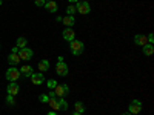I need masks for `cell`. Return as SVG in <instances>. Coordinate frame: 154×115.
<instances>
[{"label": "cell", "mask_w": 154, "mask_h": 115, "mask_svg": "<svg viewBox=\"0 0 154 115\" xmlns=\"http://www.w3.org/2000/svg\"><path fill=\"white\" fill-rule=\"evenodd\" d=\"M69 51H71V54H74V55L83 54V51H85L83 42H80V40H72V42H69Z\"/></svg>", "instance_id": "6da1fadb"}, {"label": "cell", "mask_w": 154, "mask_h": 115, "mask_svg": "<svg viewBox=\"0 0 154 115\" xmlns=\"http://www.w3.org/2000/svg\"><path fill=\"white\" fill-rule=\"evenodd\" d=\"M20 69H17L16 66H11V68H8V71H6V74H5V77H6V80L8 81H17L19 78H20Z\"/></svg>", "instance_id": "7a4b0ae2"}, {"label": "cell", "mask_w": 154, "mask_h": 115, "mask_svg": "<svg viewBox=\"0 0 154 115\" xmlns=\"http://www.w3.org/2000/svg\"><path fill=\"white\" fill-rule=\"evenodd\" d=\"M75 9H77V12H80L82 16H86V14L91 12V6H89V3L83 2V0H79V2L75 3Z\"/></svg>", "instance_id": "3957f363"}, {"label": "cell", "mask_w": 154, "mask_h": 115, "mask_svg": "<svg viewBox=\"0 0 154 115\" xmlns=\"http://www.w3.org/2000/svg\"><path fill=\"white\" fill-rule=\"evenodd\" d=\"M54 94H56V97H59V98H63V97L69 95V86H68V84H57V86L54 87Z\"/></svg>", "instance_id": "277c9868"}, {"label": "cell", "mask_w": 154, "mask_h": 115, "mask_svg": "<svg viewBox=\"0 0 154 115\" xmlns=\"http://www.w3.org/2000/svg\"><path fill=\"white\" fill-rule=\"evenodd\" d=\"M142 101H139V100H133L131 103H130V106H128V112L130 114H133V115H137L140 111H142Z\"/></svg>", "instance_id": "5b68a950"}, {"label": "cell", "mask_w": 154, "mask_h": 115, "mask_svg": "<svg viewBox=\"0 0 154 115\" xmlns=\"http://www.w3.org/2000/svg\"><path fill=\"white\" fill-rule=\"evenodd\" d=\"M19 58L20 60H25V61H28V60H31L32 58V55H34V52H32V49H29V48H22V49H19Z\"/></svg>", "instance_id": "8992f818"}, {"label": "cell", "mask_w": 154, "mask_h": 115, "mask_svg": "<svg viewBox=\"0 0 154 115\" xmlns=\"http://www.w3.org/2000/svg\"><path fill=\"white\" fill-rule=\"evenodd\" d=\"M56 72H57V75H60V77H66V75H68V65H66L65 61H57Z\"/></svg>", "instance_id": "52a82bcc"}, {"label": "cell", "mask_w": 154, "mask_h": 115, "mask_svg": "<svg viewBox=\"0 0 154 115\" xmlns=\"http://www.w3.org/2000/svg\"><path fill=\"white\" fill-rule=\"evenodd\" d=\"M6 91H8V94L9 95H17L19 94V91H20V86H19V83L17 81H9V84H8V87H6Z\"/></svg>", "instance_id": "ba28073f"}, {"label": "cell", "mask_w": 154, "mask_h": 115, "mask_svg": "<svg viewBox=\"0 0 154 115\" xmlns=\"http://www.w3.org/2000/svg\"><path fill=\"white\" fill-rule=\"evenodd\" d=\"M29 78H31V81L34 83V84H42V83H45V75L42 74V72H35V74H32L31 77H29Z\"/></svg>", "instance_id": "9c48e42d"}, {"label": "cell", "mask_w": 154, "mask_h": 115, "mask_svg": "<svg viewBox=\"0 0 154 115\" xmlns=\"http://www.w3.org/2000/svg\"><path fill=\"white\" fill-rule=\"evenodd\" d=\"M62 35H63V38H65L66 42H72V40H75V32L72 31V28H66L65 31L62 32Z\"/></svg>", "instance_id": "30bf717a"}, {"label": "cell", "mask_w": 154, "mask_h": 115, "mask_svg": "<svg viewBox=\"0 0 154 115\" xmlns=\"http://www.w3.org/2000/svg\"><path fill=\"white\" fill-rule=\"evenodd\" d=\"M45 8L48 9V12H57L59 5H57V2H54V0H46Z\"/></svg>", "instance_id": "8fae6325"}, {"label": "cell", "mask_w": 154, "mask_h": 115, "mask_svg": "<svg viewBox=\"0 0 154 115\" xmlns=\"http://www.w3.org/2000/svg\"><path fill=\"white\" fill-rule=\"evenodd\" d=\"M134 43L139 45V46H143V45L148 43V38H146V35H143V34H137V35L134 37Z\"/></svg>", "instance_id": "7c38bea8"}, {"label": "cell", "mask_w": 154, "mask_h": 115, "mask_svg": "<svg viewBox=\"0 0 154 115\" xmlns=\"http://www.w3.org/2000/svg\"><path fill=\"white\" fill-rule=\"evenodd\" d=\"M48 105H49V108L53 111H60V108H59V97H49Z\"/></svg>", "instance_id": "4fadbf2b"}, {"label": "cell", "mask_w": 154, "mask_h": 115, "mask_svg": "<svg viewBox=\"0 0 154 115\" xmlns=\"http://www.w3.org/2000/svg\"><path fill=\"white\" fill-rule=\"evenodd\" d=\"M20 61H22V60L19 58V55H17V54H12V52H11V54L8 55V63H9L11 66H17Z\"/></svg>", "instance_id": "5bb4252c"}, {"label": "cell", "mask_w": 154, "mask_h": 115, "mask_svg": "<svg viewBox=\"0 0 154 115\" xmlns=\"http://www.w3.org/2000/svg\"><path fill=\"white\" fill-rule=\"evenodd\" d=\"M20 74H22L23 77H31V75L34 74V69H32L29 65H25V66H22V69H20Z\"/></svg>", "instance_id": "9a60e30c"}, {"label": "cell", "mask_w": 154, "mask_h": 115, "mask_svg": "<svg viewBox=\"0 0 154 115\" xmlns=\"http://www.w3.org/2000/svg\"><path fill=\"white\" fill-rule=\"evenodd\" d=\"M62 23H65L66 25V28H72L74 26V16H66V17H62Z\"/></svg>", "instance_id": "2e32d148"}, {"label": "cell", "mask_w": 154, "mask_h": 115, "mask_svg": "<svg viewBox=\"0 0 154 115\" xmlns=\"http://www.w3.org/2000/svg\"><path fill=\"white\" fill-rule=\"evenodd\" d=\"M48 69H49V61L48 60H40L38 61V71H40L42 74L45 71H48Z\"/></svg>", "instance_id": "e0dca14e"}, {"label": "cell", "mask_w": 154, "mask_h": 115, "mask_svg": "<svg viewBox=\"0 0 154 115\" xmlns=\"http://www.w3.org/2000/svg\"><path fill=\"white\" fill-rule=\"evenodd\" d=\"M142 52H143L145 55H152V54H154V46H152V45H149V43L143 45V48H142Z\"/></svg>", "instance_id": "ac0fdd59"}, {"label": "cell", "mask_w": 154, "mask_h": 115, "mask_svg": "<svg viewBox=\"0 0 154 115\" xmlns=\"http://www.w3.org/2000/svg\"><path fill=\"white\" fill-rule=\"evenodd\" d=\"M26 45H28V40L25 37H19L17 38V43H16V46L19 48V49H22V48H26Z\"/></svg>", "instance_id": "d6986e66"}, {"label": "cell", "mask_w": 154, "mask_h": 115, "mask_svg": "<svg viewBox=\"0 0 154 115\" xmlns=\"http://www.w3.org/2000/svg\"><path fill=\"white\" fill-rule=\"evenodd\" d=\"M74 109H75V112H79V114H83V112H85V105L82 103V101H75V105H74Z\"/></svg>", "instance_id": "ffe728a7"}, {"label": "cell", "mask_w": 154, "mask_h": 115, "mask_svg": "<svg viewBox=\"0 0 154 115\" xmlns=\"http://www.w3.org/2000/svg\"><path fill=\"white\" fill-rule=\"evenodd\" d=\"M66 12H68V16H74L75 12H77V9H75V5L69 3V5L66 6Z\"/></svg>", "instance_id": "44dd1931"}, {"label": "cell", "mask_w": 154, "mask_h": 115, "mask_svg": "<svg viewBox=\"0 0 154 115\" xmlns=\"http://www.w3.org/2000/svg\"><path fill=\"white\" fill-rule=\"evenodd\" d=\"M59 108H60V111H66L68 109V103L65 101V98H59Z\"/></svg>", "instance_id": "7402d4cb"}, {"label": "cell", "mask_w": 154, "mask_h": 115, "mask_svg": "<svg viewBox=\"0 0 154 115\" xmlns=\"http://www.w3.org/2000/svg\"><path fill=\"white\" fill-rule=\"evenodd\" d=\"M6 105H9V106H14L16 105V100H14V95H6Z\"/></svg>", "instance_id": "603a6c76"}, {"label": "cell", "mask_w": 154, "mask_h": 115, "mask_svg": "<svg viewBox=\"0 0 154 115\" xmlns=\"http://www.w3.org/2000/svg\"><path fill=\"white\" fill-rule=\"evenodd\" d=\"M46 84H48V87H49V89H54V87H56L59 83H57L54 78H51V80H48V81H46Z\"/></svg>", "instance_id": "cb8c5ba5"}, {"label": "cell", "mask_w": 154, "mask_h": 115, "mask_svg": "<svg viewBox=\"0 0 154 115\" xmlns=\"http://www.w3.org/2000/svg\"><path fill=\"white\" fill-rule=\"evenodd\" d=\"M48 100H49L48 94H42L40 97H38V101H40V103H48Z\"/></svg>", "instance_id": "d4e9b609"}, {"label": "cell", "mask_w": 154, "mask_h": 115, "mask_svg": "<svg viewBox=\"0 0 154 115\" xmlns=\"http://www.w3.org/2000/svg\"><path fill=\"white\" fill-rule=\"evenodd\" d=\"M45 3H46V0H35V2H34V5H35V6H38V8L45 6Z\"/></svg>", "instance_id": "484cf974"}, {"label": "cell", "mask_w": 154, "mask_h": 115, "mask_svg": "<svg viewBox=\"0 0 154 115\" xmlns=\"http://www.w3.org/2000/svg\"><path fill=\"white\" fill-rule=\"evenodd\" d=\"M146 38H148V43H149V45H152V42H154V35H152V34H149Z\"/></svg>", "instance_id": "4316f807"}, {"label": "cell", "mask_w": 154, "mask_h": 115, "mask_svg": "<svg viewBox=\"0 0 154 115\" xmlns=\"http://www.w3.org/2000/svg\"><path fill=\"white\" fill-rule=\"evenodd\" d=\"M11 52H12V54H19V48H17V46H14V48H12V51H11Z\"/></svg>", "instance_id": "83f0119b"}, {"label": "cell", "mask_w": 154, "mask_h": 115, "mask_svg": "<svg viewBox=\"0 0 154 115\" xmlns=\"http://www.w3.org/2000/svg\"><path fill=\"white\" fill-rule=\"evenodd\" d=\"M68 2H69V3H72V5H75L77 2H79V0H68Z\"/></svg>", "instance_id": "f1b7e54d"}, {"label": "cell", "mask_w": 154, "mask_h": 115, "mask_svg": "<svg viewBox=\"0 0 154 115\" xmlns=\"http://www.w3.org/2000/svg\"><path fill=\"white\" fill-rule=\"evenodd\" d=\"M46 115H57V114H56V111H51V112H48Z\"/></svg>", "instance_id": "f546056e"}, {"label": "cell", "mask_w": 154, "mask_h": 115, "mask_svg": "<svg viewBox=\"0 0 154 115\" xmlns=\"http://www.w3.org/2000/svg\"><path fill=\"white\" fill-rule=\"evenodd\" d=\"M74 115H83V114H79V112H74Z\"/></svg>", "instance_id": "4dcf8cb0"}, {"label": "cell", "mask_w": 154, "mask_h": 115, "mask_svg": "<svg viewBox=\"0 0 154 115\" xmlns=\"http://www.w3.org/2000/svg\"><path fill=\"white\" fill-rule=\"evenodd\" d=\"M123 115H133V114H130V112H126V114H123Z\"/></svg>", "instance_id": "1f68e13d"}, {"label": "cell", "mask_w": 154, "mask_h": 115, "mask_svg": "<svg viewBox=\"0 0 154 115\" xmlns=\"http://www.w3.org/2000/svg\"><path fill=\"white\" fill-rule=\"evenodd\" d=\"M2 2H3V0H0V5H2Z\"/></svg>", "instance_id": "d6a6232c"}, {"label": "cell", "mask_w": 154, "mask_h": 115, "mask_svg": "<svg viewBox=\"0 0 154 115\" xmlns=\"http://www.w3.org/2000/svg\"><path fill=\"white\" fill-rule=\"evenodd\" d=\"M83 2H88V0H83Z\"/></svg>", "instance_id": "836d02e7"}]
</instances>
